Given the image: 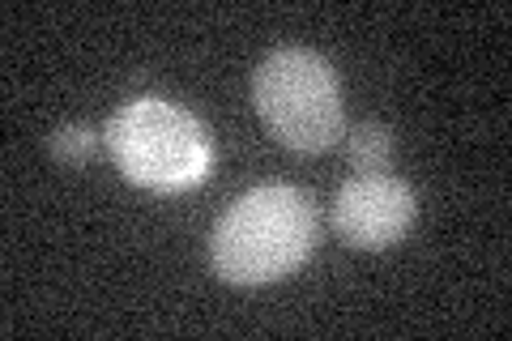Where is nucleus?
Listing matches in <instances>:
<instances>
[{"label":"nucleus","mask_w":512,"mask_h":341,"mask_svg":"<svg viewBox=\"0 0 512 341\" xmlns=\"http://www.w3.org/2000/svg\"><path fill=\"white\" fill-rule=\"evenodd\" d=\"M316 235L320 214L308 192L291 184H261L214 222L210 265L231 286H269L308 261Z\"/></svg>","instance_id":"f257e3e1"},{"label":"nucleus","mask_w":512,"mask_h":341,"mask_svg":"<svg viewBox=\"0 0 512 341\" xmlns=\"http://www.w3.org/2000/svg\"><path fill=\"white\" fill-rule=\"evenodd\" d=\"M414 218H419V201H414L410 184L389 171L346 180L329 209V222L338 231V239L359 252H380V248L402 243Z\"/></svg>","instance_id":"20e7f679"},{"label":"nucleus","mask_w":512,"mask_h":341,"mask_svg":"<svg viewBox=\"0 0 512 341\" xmlns=\"http://www.w3.org/2000/svg\"><path fill=\"white\" fill-rule=\"evenodd\" d=\"M94 150H99V137H94V128H86V124H60L56 133L47 137V154L64 162V167H82V162L94 158Z\"/></svg>","instance_id":"423d86ee"},{"label":"nucleus","mask_w":512,"mask_h":341,"mask_svg":"<svg viewBox=\"0 0 512 341\" xmlns=\"http://www.w3.org/2000/svg\"><path fill=\"white\" fill-rule=\"evenodd\" d=\"M346 154L350 167L359 175H380L393 162V133L384 124H355L346 133Z\"/></svg>","instance_id":"39448f33"},{"label":"nucleus","mask_w":512,"mask_h":341,"mask_svg":"<svg viewBox=\"0 0 512 341\" xmlns=\"http://www.w3.org/2000/svg\"><path fill=\"white\" fill-rule=\"evenodd\" d=\"M103 141L116 167L150 192H188L214 167V141L197 116L167 99H133L107 120Z\"/></svg>","instance_id":"7ed1b4c3"},{"label":"nucleus","mask_w":512,"mask_h":341,"mask_svg":"<svg viewBox=\"0 0 512 341\" xmlns=\"http://www.w3.org/2000/svg\"><path fill=\"white\" fill-rule=\"evenodd\" d=\"M252 103L269 133L295 154H325L346 137L338 73L308 47H278L256 64Z\"/></svg>","instance_id":"f03ea898"}]
</instances>
